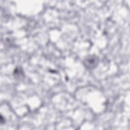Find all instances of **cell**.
I'll list each match as a JSON object with an SVG mask.
<instances>
[{"instance_id": "obj_1", "label": "cell", "mask_w": 130, "mask_h": 130, "mask_svg": "<svg viewBox=\"0 0 130 130\" xmlns=\"http://www.w3.org/2000/svg\"><path fill=\"white\" fill-rule=\"evenodd\" d=\"M98 58L94 55H90L87 57L84 60L85 66L88 68H94L98 64Z\"/></svg>"}]
</instances>
